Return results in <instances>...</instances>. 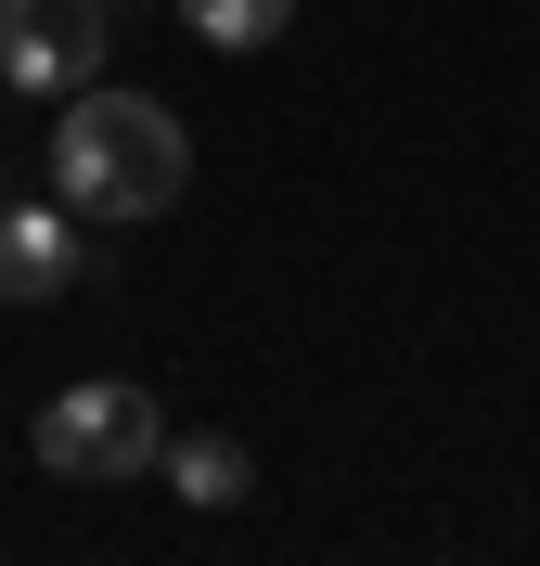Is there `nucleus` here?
Listing matches in <instances>:
<instances>
[{
	"mask_svg": "<svg viewBox=\"0 0 540 566\" xmlns=\"http://www.w3.org/2000/svg\"><path fill=\"white\" fill-rule=\"evenodd\" d=\"M180 180H193V129L142 91H65L52 116V207L65 219H168Z\"/></svg>",
	"mask_w": 540,
	"mask_h": 566,
	"instance_id": "f257e3e1",
	"label": "nucleus"
},
{
	"mask_svg": "<svg viewBox=\"0 0 540 566\" xmlns=\"http://www.w3.org/2000/svg\"><path fill=\"white\" fill-rule=\"evenodd\" d=\"M27 451L52 463V476H155L168 463V412H155L129 374H91V387H65V399H39V424H27Z\"/></svg>",
	"mask_w": 540,
	"mask_h": 566,
	"instance_id": "f03ea898",
	"label": "nucleus"
},
{
	"mask_svg": "<svg viewBox=\"0 0 540 566\" xmlns=\"http://www.w3.org/2000/svg\"><path fill=\"white\" fill-rule=\"evenodd\" d=\"M104 0H0V77L13 91H91L104 77Z\"/></svg>",
	"mask_w": 540,
	"mask_h": 566,
	"instance_id": "7ed1b4c3",
	"label": "nucleus"
},
{
	"mask_svg": "<svg viewBox=\"0 0 540 566\" xmlns=\"http://www.w3.org/2000/svg\"><path fill=\"white\" fill-rule=\"evenodd\" d=\"M77 283V232L65 207H0V310H39Z\"/></svg>",
	"mask_w": 540,
	"mask_h": 566,
	"instance_id": "20e7f679",
	"label": "nucleus"
},
{
	"mask_svg": "<svg viewBox=\"0 0 540 566\" xmlns=\"http://www.w3.org/2000/svg\"><path fill=\"white\" fill-rule=\"evenodd\" d=\"M155 476H168L180 502H207V515H232V502L257 490V463H245V438H207V424H193V438H168V463H155Z\"/></svg>",
	"mask_w": 540,
	"mask_h": 566,
	"instance_id": "39448f33",
	"label": "nucleus"
},
{
	"mask_svg": "<svg viewBox=\"0 0 540 566\" xmlns=\"http://www.w3.org/2000/svg\"><path fill=\"white\" fill-rule=\"evenodd\" d=\"M180 27L207 39V52H271L296 27V0H180Z\"/></svg>",
	"mask_w": 540,
	"mask_h": 566,
	"instance_id": "423d86ee",
	"label": "nucleus"
}]
</instances>
